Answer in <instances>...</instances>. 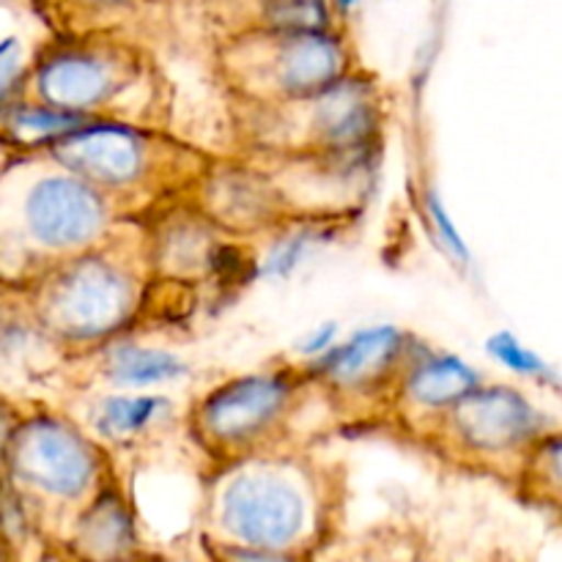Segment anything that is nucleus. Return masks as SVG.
I'll return each instance as SVG.
<instances>
[{"mask_svg":"<svg viewBox=\"0 0 562 562\" xmlns=\"http://www.w3.org/2000/svg\"><path fill=\"white\" fill-rule=\"evenodd\" d=\"M151 274L137 223L110 241L38 274L9 300L27 333L58 355L82 360L130 335H143Z\"/></svg>","mask_w":562,"mask_h":562,"instance_id":"nucleus-2","label":"nucleus"},{"mask_svg":"<svg viewBox=\"0 0 562 562\" xmlns=\"http://www.w3.org/2000/svg\"><path fill=\"white\" fill-rule=\"evenodd\" d=\"M124 475L66 406L22 401L3 464V508L22 527L64 541L77 516Z\"/></svg>","mask_w":562,"mask_h":562,"instance_id":"nucleus-4","label":"nucleus"},{"mask_svg":"<svg viewBox=\"0 0 562 562\" xmlns=\"http://www.w3.org/2000/svg\"><path fill=\"white\" fill-rule=\"evenodd\" d=\"M318 404L311 362L280 360L209 384L181 406V437L198 472L313 445L302 423Z\"/></svg>","mask_w":562,"mask_h":562,"instance_id":"nucleus-7","label":"nucleus"},{"mask_svg":"<svg viewBox=\"0 0 562 562\" xmlns=\"http://www.w3.org/2000/svg\"><path fill=\"white\" fill-rule=\"evenodd\" d=\"M137 335L121 338L104 346L97 355L82 360L60 362L71 368V384H80V393H99V390H115V393H159V387L173 384L190 373L187 362L168 349L135 344Z\"/></svg>","mask_w":562,"mask_h":562,"instance_id":"nucleus-16","label":"nucleus"},{"mask_svg":"<svg viewBox=\"0 0 562 562\" xmlns=\"http://www.w3.org/2000/svg\"><path fill=\"white\" fill-rule=\"evenodd\" d=\"M77 562H143V532L126 477L119 475L91 499L60 541Z\"/></svg>","mask_w":562,"mask_h":562,"instance_id":"nucleus-17","label":"nucleus"},{"mask_svg":"<svg viewBox=\"0 0 562 562\" xmlns=\"http://www.w3.org/2000/svg\"><path fill=\"white\" fill-rule=\"evenodd\" d=\"M201 543H203V554H206V562H313V558H307V554L239 547V543L214 541V538H206V536H201Z\"/></svg>","mask_w":562,"mask_h":562,"instance_id":"nucleus-20","label":"nucleus"},{"mask_svg":"<svg viewBox=\"0 0 562 562\" xmlns=\"http://www.w3.org/2000/svg\"><path fill=\"white\" fill-rule=\"evenodd\" d=\"M521 505L558 516L562 508V431L554 428L527 453L514 486L508 488Z\"/></svg>","mask_w":562,"mask_h":562,"instance_id":"nucleus-18","label":"nucleus"},{"mask_svg":"<svg viewBox=\"0 0 562 562\" xmlns=\"http://www.w3.org/2000/svg\"><path fill=\"white\" fill-rule=\"evenodd\" d=\"M198 475L206 538L307 558L338 538L349 492L346 467L313 445Z\"/></svg>","mask_w":562,"mask_h":562,"instance_id":"nucleus-1","label":"nucleus"},{"mask_svg":"<svg viewBox=\"0 0 562 562\" xmlns=\"http://www.w3.org/2000/svg\"><path fill=\"white\" fill-rule=\"evenodd\" d=\"M86 431L121 464L124 456L148 450L170 431L181 434V406L159 393H82L77 406H66Z\"/></svg>","mask_w":562,"mask_h":562,"instance_id":"nucleus-15","label":"nucleus"},{"mask_svg":"<svg viewBox=\"0 0 562 562\" xmlns=\"http://www.w3.org/2000/svg\"><path fill=\"white\" fill-rule=\"evenodd\" d=\"M146 562V560H143ZM159 562H192V560H159Z\"/></svg>","mask_w":562,"mask_h":562,"instance_id":"nucleus-25","label":"nucleus"},{"mask_svg":"<svg viewBox=\"0 0 562 562\" xmlns=\"http://www.w3.org/2000/svg\"><path fill=\"white\" fill-rule=\"evenodd\" d=\"M0 562H5V549H3V541H0Z\"/></svg>","mask_w":562,"mask_h":562,"instance_id":"nucleus-24","label":"nucleus"},{"mask_svg":"<svg viewBox=\"0 0 562 562\" xmlns=\"http://www.w3.org/2000/svg\"><path fill=\"white\" fill-rule=\"evenodd\" d=\"M228 154L263 165L379 162L387 137V93L362 66L307 97L228 104Z\"/></svg>","mask_w":562,"mask_h":562,"instance_id":"nucleus-3","label":"nucleus"},{"mask_svg":"<svg viewBox=\"0 0 562 562\" xmlns=\"http://www.w3.org/2000/svg\"><path fill=\"white\" fill-rule=\"evenodd\" d=\"M137 228L154 283L179 285L198 296L209 289L217 291L250 250V245L225 236L192 201L159 209L137 220Z\"/></svg>","mask_w":562,"mask_h":562,"instance_id":"nucleus-12","label":"nucleus"},{"mask_svg":"<svg viewBox=\"0 0 562 562\" xmlns=\"http://www.w3.org/2000/svg\"><path fill=\"white\" fill-rule=\"evenodd\" d=\"M481 382H486V376L477 368L420 338L401 373L393 409L382 434L401 439L406 448L415 450L434 423Z\"/></svg>","mask_w":562,"mask_h":562,"instance_id":"nucleus-14","label":"nucleus"},{"mask_svg":"<svg viewBox=\"0 0 562 562\" xmlns=\"http://www.w3.org/2000/svg\"><path fill=\"white\" fill-rule=\"evenodd\" d=\"M44 157L108 198L126 223L190 201L214 154L170 126L93 121L44 148Z\"/></svg>","mask_w":562,"mask_h":562,"instance_id":"nucleus-6","label":"nucleus"},{"mask_svg":"<svg viewBox=\"0 0 562 562\" xmlns=\"http://www.w3.org/2000/svg\"><path fill=\"white\" fill-rule=\"evenodd\" d=\"M225 236L250 245L256 239L302 228L289 195L267 168L228 151L214 154L212 168L190 198Z\"/></svg>","mask_w":562,"mask_h":562,"instance_id":"nucleus-13","label":"nucleus"},{"mask_svg":"<svg viewBox=\"0 0 562 562\" xmlns=\"http://www.w3.org/2000/svg\"><path fill=\"white\" fill-rule=\"evenodd\" d=\"M333 3H335V9L346 11V9H349V5H355V3H357V0H333Z\"/></svg>","mask_w":562,"mask_h":562,"instance_id":"nucleus-23","label":"nucleus"},{"mask_svg":"<svg viewBox=\"0 0 562 562\" xmlns=\"http://www.w3.org/2000/svg\"><path fill=\"white\" fill-rule=\"evenodd\" d=\"M554 428L560 423L525 390L486 379L434 423L415 445V453L450 475L486 481L508 492L527 453Z\"/></svg>","mask_w":562,"mask_h":562,"instance_id":"nucleus-9","label":"nucleus"},{"mask_svg":"<svg viewBox=\"0 0 562 562\" xmlns=\"http://www.w3.org/2000/svg\"><path fill=\"white\" fill-rule=\"evenodd\" d=\"M9 97L80 121L170 126L148 55L108 31L49 38L25 60Z\"/></svg>","mask_w":562,"mask_h":562,"instance_id":"nucleus-8","label":"nucleus"},{"mask_svg":"<svg viewBox=\"0 0 562 562\" xmlns=\"http://www.w3.org/2000/svg\"><path fill=\"white\" fill-rule=\"evenodd\" d=\"M91 5H97V9H121V5L132 3V0H88Z\"/></svg>","mask_w":562,"mask_h":562,"instance_id":"nucleus-22","label":"nucleus"},{"mask_svg":"<svg viewBox=\"0 0 562 562\" xmlns=\"http://www.w3.org/2000/svg\"><path fill=\"white\" fill-rule=\"evenodd\" d=\"M256 31L316 33L338 31L333 0H261V20Z\"/></svg>","mask_w":562,"mask_h":562,"instance_id":"nucleus-19","label":"nucleus"},{"mask_svg":"<svg viewBox=\"0 0 562 562\" xmlns=\"http://www.w3.org/2000/svg\"><path fill=\"white\" fill-rule=\"evenodd\" d=\"M420 335L404 327H373L311 362L316 398L338 434H382L401 373Z\"/></svg>","mask_w":562,"mask_h":562,"instance_id":"nucleus-11","label":"nucleus"},{"mask_svg":"<svg viewBox=\"0 0 562 562\" xmlns=\"http://www.w3.org/2000/svg\"><path fill=\"white\" fill-rule=\"evenodd\" d=\"M22 401L11 398V395L0 393V510H3V464H5V450H9L11 431L20 417Z\"/></svg>","mask_w":562,"mask_h":562,"instance_id":"nucleus-21","label":"nucleus"},{"mask_svg":"<svg viewBox=\"0 0 562 562\" xmlns=\"http://www.w3.org/2000/svg\"><path fill=\"white\" fill-rule=\"evenodd\" d=\"M3 181L0 289L5 294L58 263L97 250L126 225L108 198L44 154L9 159Z\"/></svg>","mask_w":562,"mask_h":562,"instance_id":"nucleus-5","label":"nucleus"},{"mask_svg":"<svg viewBox=\"0 0 562 562\" xmlns=\"http://www.w3.org/2000/svg\"><path fill=\"white\" fill-rule=\"evenodd\" d=\"M362 69L344 31L278 33L241 27L220 42L214 77L225 104H274L307 97Z\"/></svg>","mask_w":562,"mask_h":562,"instance_id":"nucleus-10","label":"nucleus"}]
</instances>
